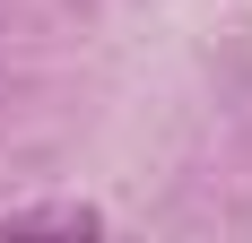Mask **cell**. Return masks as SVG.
Segmentation results:
<instances>
[{
	"label": "cell",
	"mask_w": 252,
	"mask_h": 243,
	"mask_svg": "<svg viewBox=\"0 0 252 243\" xmlns=\"http://www.w3.org/2000/svg\"><path fill=\"white\" fill-rule=\"evenodd\" d=\"M9 235H96V209H18Z\"/></svg>",
	"instance_id": "6da1fadb"
}]
</instances>
